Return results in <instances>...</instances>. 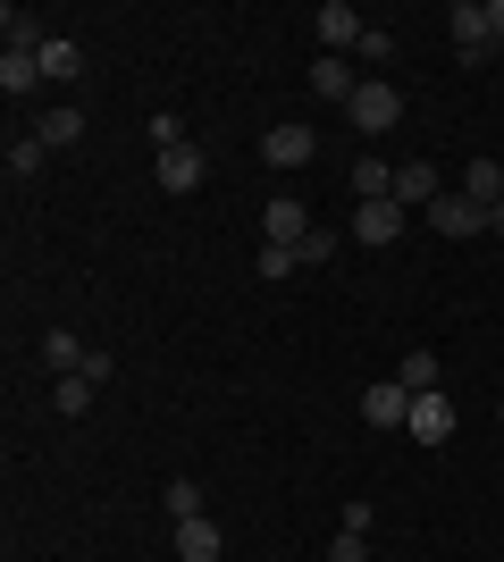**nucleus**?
<instances>
[{
    "label": "nucleus",
    "instance_id": "f257e3e1",
    "mask_svg": "<svg viewBox=\"0 0 504 562\" xmlns=\"http://www.w3.org/2000/svg\"><path fill=\"white\" fill-rule=\"evenodd\" d=\"M345 117H354V135H395V117H404V93H395L387 76H361V93L345 101Z\"/></svg>",
    "mask_w": 504,
    "mask_h": 562
},
{
    "label": "nucleus",
    "instance_id": "f03ea898",
    "mask_svg": "<svg viewBox=\"0 0 504 562\" xmlns=\"http://www.w3.org/2000/svg\"><path fill=\"white\" fill-rule=\"evenodd\" d=\"M446 25H455V59H462V68H480L488 50H496V34H488V9H480V0H455V9H446Z\"/></svg>",
    "mask_w": 504,
    "mask_h": 562
},
{
    "label": "nucleus",
    "instance_id": "7ed1b4c3",
    "mask_svg": "<svg viewBox=\"0 0 504 562\" xmlns=\"http://www.w3.org/2000/svg\"><path fill=\"white\" fill-rule=\"evenodd\" d=\"M312 151H320V135L303 126V117H278V126L261 135V160H269V168H303Z\"/></svg>",
    "mask_w": 504,
    "mask_h": 562
},
{
    "label": "nucleus",
    "instance_id": "20e7f679",
    "mask_svg": "<svg viewBox=\"0 0 504 562\" xmlns=\"http://www.w3.org/2000/svg\"><path fill=\"white\" fill-rule=\"evenodd\" d=\"M312 34H320V59H345V50H361V34H370V25H361L345 0H328V9L312 18Z\"/></svg>",
    "mask_w": 504,
    "mask_h": 562
},
{
    "label": "nucleus",
    "instance_id": "39448f33",
    "mask_svg": "<svg viewBox=\"0 0 504 562\" xmlns=\"http://www.w3.org/2000/svg\"><path fill=\"white\" fill-rule=\"evenodd\" d=\"M404 227H412L404 202H354V244H370V252H379V244H395Z\"/></svg>",
    "mask_w": 504,
    "mask_h": 562
},
{
    "label": "nucleus",
    "instance_id": "423d86ee",
    "mask_svg": "<svg viewBox=\"0 0 504 562\" xmlns=\"http://www.w3.org/2000/svg\"><path fill=\"white\" fill-rule=\"evenodd\" d=\"M421 218H429L437 235H455V244H462V235H488V211H480V202H462V193H437Z\"/></svg>",
    "mask_w": 504,
    "mask_h": 562
},
{
    "label": "nucleus",
    "instance_id": "0eeeda50",
    "mask_svg": "<svg viewBox=\"0 0 504 562\" xmlns=\"http://www.w3.org/2000/svg\"><path fill=\"white\" fill-rule=\"evenodd\" d=\"M404 428L421 437V446H446V437L462 428V420H455V403H446V386H437V395H412V420H404Z\"/></svg>",
    "mask_w": 504,
    "mask_h": 562
},
{
    "label": "nucleus",
    "instance_id": "6e6552de",
    "mask_svg": "<svg viewBox=\"0 0 504 562\" xmlns=\"http://www.w3.org/2000/svg\"><path fill=\"white\" fill-rule=\"evenodd\" d=\"M361 420H370V428H404L412 420V395L395 386V378H379V386L361 395Z\"/></svg>",
    "mask_w": 504,
    "mask_h": 562
},
{
    "label": "nucleus",
    "instance_id": "1a4fd4ad",
    "mask_svg": "<svg viewBox=\"0 0 504 562\" xmlns=\"http://www.w3.org/2000/svg\"><path fill=\"white\" fill-rule=\"evenodd\" d=\"M152 177H160V193H193V186H202V151H193V143H177V151H160V160H152Z\"/></svg>",
    "mask_w": 504,
    "mask_h": 562
},
{
    "label": "nucleus",
    "instance_id": "9d476101",
    "mask_svg": "<svg viewBox=\"0 0 504 562\" xmlns=\"http://www.w3.org/2000/svg\"><path fill=\"white\" fill-rule=\"evenodd\" d=\"M437 193H446V186H437L429 160H404V168H395V202H404V211H429Z\"/></svg>",
    "mask_w": 504,
    "mask_h": 562
},
{
    "label": "nucleus",
    "instance_id": "9b49d317",
    "mask_svg": "<svg viewBox=\"0 0 504 562\" xmlns=\"http://www.w3.org/2000/svg\"><path fill=\"white\" fill-rule=\"evenodd\" d=\"M261 227H269V244H303V235H312V211H303L294 193H278V202L261 211Z\"/></svg>",
    "mask_w": 504,
    "mask_h": 562
},
{
    "label": "nucleus",
    "instance_id": "f8f14e48",
    "mask_svg": "<svg viewBox=\"0 0 504 562\" xmlns=\"http://www.w3.org/2000/svg\"><path fill=\"white\" fill-rule=\"evenodd\" d=\"M462 202L496 211V202H504V160H471V168H462Z\"/></svg>",
    "mask_w": 504,
    "mask_h": 562
},
{
    "label": "nucleus",
    "instance_id": "ddd939ff",
    "mask_svg": "<svg viewBox=\"0 0 504 562\" xmlns=\"http://www.w3.org/2000/svg\"><path fill=\"white\" fill-rule=\"evenodd\" d=\"M177 562H219V520H177Z\"/></svg>",
    "mask_w": 504,
    "mask_h": 562
},
{
    "label": "nucleus",
    "instance_id": "4468645a",
    "mask_svg": "<svg viewBox=\"0 0 504 562\" xmlns=\"http://www.w3.org/2000/svg\"><path fill=\"white\" fill-rule=\"evenodd\" d=\"M34 135H43V151H68V143L85 135V110H68V101H59V110L34 117Z\"/></svg>",
    "mask_w": 504,
    "mask_h": 562
},
{
    "label": "nucleus",
    "instance_id": "2eb2a0df",
    "mask_svg": "<svg viewBox=\"0 0 504 562\" xmlns=\"http://www.w3.org/2000/svg\"><path fill=\"white\" fill-rule=\"evenodd\" d=\"M43 85V50H0V93H34Z\"/></svg>",
    "mask_w": 504,
    "mask_h": 562
},
{
    "label": "nucleus",
    "instance_id": "dca6fc26",
    "mask_svg": "<svg viewBox=\"0 0 504 562\" xmlns=\"http://www.w3.org/2000/svg\"><path fill=\"white\" fill-rule=\"evenodd\" d=\"M437 370H446L437 352H404V361H395V386H404V395H437Z\"/></svg>",
    "mask_w": 504,
    "mask_h": 562
},
{
    "label": "nucleus",
    "instance_id": "f3484780",
    "mask_svg": "<svg viewBox=\"0 0 504 562\" xmlns=\"http://www.w3.org/2000/svg\"><path fill=\"white\" fill-rule=\"evenodd\" d=\"M312 93H328V101H354L361 85H354V68H345V59H312Z\"/></svg>",
    "mask_w": 504,
    "mask_h": 562
},
{
    "label": "nucleus",
    "instance_id": "a211bd4d",
    "mask_svg": "<svg viewBox=\"0 0 504 562\" xmlns=\"http://www.w3.org/2000/svg\"><path fill=\"white\" fill-rule=\"evenodd\" d=\"M76 68H85V50H76V43H59V34H51V43H43V85H68Z\"/></svg>",
    "mask_w": 504,
    "mask_h": 562
},
{
    "label": "nucleus",
    "instance_id": "6ab92c4d",
    "mask_svg": "<svg viewBox=\"0 0 504 562\" xmlns=\"http://www.w3.org/2000/svg\"><path fill=\"white\" fill-rule=\"evenodd\" d=\"M43 361H51L59 378H76V370H85V345H76L68 328H51V336H43Z\"/></svg>",
    "mask_w": 504,
    "mask_h": 562
},
{
    "label": "nucleus",
    "instance_id": "aec40b11",
    "mask_svg": "<svg viewBox=\"0 0 504 562\" xmlns=\"http://www.w3.org/2000/svg\"><path fill=\"white\" fill-rule=\"evenodd\" d=\"M160 504H168V520H202V487H193V479H168Z\"/></svg>",
    "mask_w": 504,
    "mask_h": 562
},
{
    "label": "nucleus",
    "instance_id": "412c9836",
    "mask_svg": "<svg viewBox=\"0 0 504 562\" xmlns=\"http://www.w3.org/2000/svg\"><path fill=\"white\" fill-rule=\"evenodd\" d=\"M93 378H59V412H68V420H85V412H93Z\"/></svg>",
    "mask_w": 504,
    "mask_h": 562
},
{
    "label": "nucleus",
    "instance_id": "4be33fe9",
    "mask_svg": "<svg viewBox=\"0 0 504 562\" xmlns=\"http://www.w3.org/2000/svg\"><path fill=\"white\" fill-rule=\"evenodd\" d=\"M294 260H303V269H328V260H336V235H328V227H312L303 244H294Z\"/></svg>",
    "mask_w": 504,
    "mask_h": 562
},
{
    "label": "nucleus",
    "instance_id": "5701e85b",
    "mask_svg": "<svg viewBox=\"0 0 504 562\" xmlns=\"http://www.w3.org/2000/svg\"><path fill=\"white\" fill-rule=\"evenodd\" d=\"M34 168H43V135H18L9 143V177H34Z\"/></svg>",
    "mask_w": 504,
    "mask_h": 562
},
{
    "label": "nucleus",
    "instance_id": "b1692460",
    "mask_svg": "<svg viewBox=\"0 0 504 562\" xmlns=\"http://www.w3.org/2000/svg\"><path fill=\"white\" fill-rule=\"evenodd\" d=\"M294 269H303V260H294V244H261V278H269V285L294 278Z\"/></svg>",
    "mask_w": 504,
    "mask_h": 562
},
{
    "label": "nucleus",
    "instance_id": "393cba45",
    "mask_svg": "<svg viewBox=\"0 0 504 562\" xmlns=\"http://www.w3.org/2000/svg\"><path fill=\"white\" fill-rule=\"evenodd\" d=\"M186 143V126H177V110H152V151H177Z\"/></svg>",
    "mask_w": 504,
    "mask_h": 562
},
{
    "label": "nucleus",
    "instance_id": "a878e982",
    "mask_svg": "<svg viewBox=\"0 0 504 562\" xmlns=\"http://www.w3.org/2000/svg\"><path fill=\"white\" fill-rule=\"evenodd\" d=\"M328 562H370V538H354V529H336V546H328Z\"/></svg>",
    "mask_w": 504,
    "mask_h": 562
},
{
    "label": "nucleus",
    "instance_id": "bb28decb",
    "mask_svg": "<svg viewBox=\"0 0 504 562\" xmlns=\"http://www.w3.org/2000/svg\"><path fill=\"white\" fill-rule=\"evenodd\" d=\"M361 59H370V68H387V59H395V34H379V25H370V34H361Z\"/></svg>",
    "mask_w": 504,
    "mask_h": 562
},
{
    "label": "nucleus",
    "instance_id": "cd10ccee",
    "mask_svg": "<svg viewBox=\"0 0 504 562\" xmlns=\"http://www.w3.org/2000/svg\"><path fill=\"white\" fill-rule=\"evenodd\" d=\"M488 34H496V43H504V0H488Z\"/></svg>",
    "mask_w": 504,
    "mask_h": 562
},
{
    "label": "nucleus",
    "instance_id": "c85d7f7f",
    "mask_svg": "<svg viewBox=\"0 0 504 562\" xmlns=\"http://www.w3.org/2000/svg\"><path fill=\"white\" fill-rule=\"evenodd\" d=\"M488 235H504V202H496V211H488Z\"/></svg>",
    "mask_w": 504,
    "mask_h": 562
},
{
    "label": "nucleus",
    "instance_id": "c756f323",
    "mask_svg": "<svg viewBox=\"0 0 504 562\" xmlns=\"http://www.w3.org/2000/svg\"><path fill=\"white\" fill-rule=\"evenodd\" d=\"M496 428H504V403H496Z\"/></svg>",
    "mask_w": 504,
    "mask_h": 562
}]
</instances>
